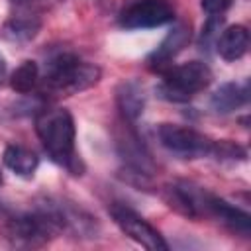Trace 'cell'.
Masks as SVG:
<instances>
[{
	"mask_svg": "<svg viewBox=\"0 0 251 251\" xmlns=\"http://www.w3.org/2000/svg\"><path fill=\"white\" fill-rule=\"evenodd\" d=\"M35 131L49 153V157L69 169L73 175H80L78 159L75 155V122L65 108H45L35 116Z\"/></svg>",
	"mask_w": 251,
	"mask_h": 251,
	"instance_id": "obj_1",
	"label": "cell"
},
{
	"mask_svg": "<svg viewBox=\"0 0 251 251\" xmlns=\"http://www.w3.org/2000/svg\"><path fill=\"white\" fill-rule=\"evenodd\" d=\"M100 76V67L82 63L73 53H61L47 63L41 92H47L51 96H73L98 84Z\"/></svg>",
	"mask_w": 251,
	"mask_h": 251,
	"instance_id": "obj_2",
	"label": "cell"
},
{
	"mask_svg": "<svg viewBox=\"0 0 251 251\" xmlns=\"http://www.w3.org/2000/svg\"><path fill=\"white\" fill-rule=\"evenodd\" d=\"M163 82L157 86L161 98L169 102H188L196 92L204 90L212 82V71L202 61H188L184 65L167 67L161 71Z\"/></svg>",
	"mask_w": 251,
	"mask_h": 251,
	"instance_id": "obj_3",
	"label": "cell"
},
{
	"mask_svg": "<svg viewBox=\"0 0 251 251\" xmlns=\"http://www.w3.org/2000/svg\"><path fill=\"white\" fill-rule=\"evenodd\" d=\"M157 135L163 147H167L169 151L176 155L188 157V159L210 155L212 143H214L212 139L198 133L196 129L176 126V124H161L157 127Z\"/></svg>",
	"mask_w": 251,
	"mask_h": 251,
	"instance_id": "obj_4",
	"label": "cell"
},
{
	"mask_svg": "<svg viewBox=\"0 0 251 251\" xmlns=\"http://www.w3.org/2000/svg\"><path fill=\"white\" fill-rule=\"evenodd\" d=\"M110 214H112L114 222L118 224V227L129 239L139 243L141 247H145L149 251H167L169 249V243L163 239V235L157 231V227H153L147 220H143L133 210H129L122 204H114L110 208Z\"/></svg>",
	"mask_w": 251,
	"mask_h": 251,
	"instance_id": "obj_5",
	"label": "cell"
},
{
	"mask_svg": "<svg viewBox=\"0 0 251 251\" xmlns=\"http://www.w3.org/2000/svg\"><path fill=\"white\" fill-rule=\"evenodd\" d=\"M175 20V8L165 0H141L126 8L120 16V25L126 29H147Z\"/></svg>",
	"mask_w": 251,
	"mask_h": 251,
	"instance_id": "obj_6",
	"label": "cell"
},
{
	"mask_svg": "<svg viewBox=\"0 0 251 251\" xmlns=\"http://www.w3.org/2000/svg\"><path fill=\"white\" fill-rule=\"evenodd\" d=\"M190 37H192V29H190V24H176L165 37L163 41L157 45V49L147 57V63L151 69L155 71H165L167 67H171V61L190 43Z\"/></svg>",
	"mask_w": 251,
	"mask_h": 251,
	"instance_id": "obj_7",
	"label": "cell"
},
{
	"mask_svg": "<svg viewBox=\"0 0 251 251\" xmlns=\"http://www.w3.org/2000/svg\"><path fill=\"white\" fill-rule=\"evenodd\" d=\"M202 212L214 216L218 222H222L224 226H227L235 233L249 235V231H251V218H249L247 212L231 206L224 198H218V196H214L206 190H204V196H202Z\"/></svg>",
	"mask_w": 251,
	"mask_h": 251,
	"instance_id": "obj_8",
	"label": "cell"
},
{
	"mask_svg": "<svg viewBox=\"0 0 251 251\" xmlns=\"http://www.w3.org/2000/svg\"><path fill=\"white\" fill-rule=\"evenodd\" d=\"M116 143H118V151L124 157V161H126L127 167H133L137 171H143V173L153 175L155 165H153V161H151L145 145L139 141V137H137V133L133 129H127L126 127V131L122 135H118V141Z\"/></svg>",
	"mask_w": 251,
	"mask_h": 251,
	"instance_id": "obj_9",
	"label": "cell"
},
{
	"mask_svg": "<svg viewBox=\"0 0 251 251\" xmlns=\"http://www.w3.org/2000/svg\"><path fill=\"white\" fill-rule=\"evenodd\" d=\"M116 100L126 122H135L145 106V94L137 80H124L116 90Z\"/></svg>",
	"mask_w": 251,
	"mask_h": 251,
	"instance_id": "obj_10",
	"label": "cell"
},
{
	"mask_svg": "<svg viewBox=\"0 0 251 251\" xmlns=\"http://www.w3.org/2000/svg\"><path fill=\"white\" fill-rule=\"evenodd\" d=\"M249 33L243 25H229L218 39V53L226 61H237L247 53Z\"/></svg>",
	"mask_w": 251,
	"mask_h": 251,
	"instance_id": "obj_11",
	"label": "cell"
},
{
	"mask_svg": "<svg viewBox=\"0 0 251 251\" xmlns=\"http://www.w3.org/2000/svg\"><path fill=\"white\" fill-rule=\"evenodd\" d=\"M39 27H41L39 16L33 14V12H27V10H22L20 8V12L6 22L4 33H6V37L16 39V41H27V39H31V37L37 35Z\"/></svg>",
	"mask_w": 251,
	"mask_h": 251,
	"instance_id": "obj_12",
	"label": "cell"
},
{
	"mask_svg": "<svg viewBox=\"0 0 251 251\" xmlns=\"http://www.w3.org/2000/svg\"><path fill=\"white\" fill-rule=\"evenodd\" d=\"M247 84H237V82H226L222 84L214 94H212V108L216 112L227 114L233 112L235 108L243 106L247 102Z\"/></svg>",
	"mask_w": 251,
	"mask_h": 251,
	"instance_id": "obj_13",
	"label": "cell"
},
{
	"mask_svg": "<svg viewBox=\"0 0 251 251\" xmlns=\"http://www.w3.org/2000/svg\"><path fill=\"white\" fill-rule=\"evenodd\" d=\"M4 165L16 173L18 176H33L37 165H39V159L33 151L25 149V147H20V145H8L4 149Z\"/></svg>",
	"mask_w": 251,
	"mask_h": 251,
	"instance_id": "obj_14",
	"label": "cell"
},
{
	"mask_svg": "<svg viewBox=\"0 0 251 251\" xmlns=\"http://www.w3.org/2000/svg\"><path fill=\"white\" fill-rule=\"evenodd\" d=\"M39 78V69L35 61H24L10 76V86L12 90L20 92V94H27L35 88Z\"/></svg>",
	"mask_w": 251,
	"mask_h": 251,
	"instance_id": "obj_15",
	"label": "cell"
},
{
	"mask_svg": "<svg viewBox=\"0 0 251 251\" xmlns=\"http://www.w3.org/2000/svg\"><path fill=\"white\" fill-rule=\"evenodd\" d=\"M210 155H214L216 159H231V161H235V159H245V149L239 147L233 141L222 139V141H214L212 143Z\"/></svg>",
	"mask_w": 251,
	"mask_h": 251,
	"instance_id": "obj_16",
	"label": "cell"
},
{
	"mask_svg": "<svg viewBox=\"0 0 251 251\" xmlns=\"http://www.w3.org/2000/svg\"><path fill=\"white\" fill-rule=\"evenodd\" d=\"M118 176H120L124 182H127V184H131V186H137L139 190H141V188H143V190L151 188V175H149V173H143V171H137V169H133V167H127V165H126V169H122Z\"/></svg>",
	"mask_w": 251,
	"mask_h": 251,
	"instance_id": "obj_17",
	"label": "cell"
},
{
	"mask_svg": "<svg viewBox=\"0 0 251 251\" xmlns=\"http://www.w3.org/2000/svg\"><path fill=\"white\" fill-rule=\"evenodd\" d=\"M202 10L210 16H220L224 14L229 6H231V0H202Z\"/></svg>",
	"mask_w": 251,
	"mask_h": 251,
	"instance_id": "obj_18",
	"label": "cell"
},
{
	"mask_svg": "<svg viewBox=\"0 0 251 251\" xmlns=\"http://www.w3.org/2000/svg\"><path fill=\"white\" fill-rule=\"evenodd\" d=\"M6 69H8V65H6V59H4V55L0 53V84H2V80L6 78Z\"/></svg>",
	"mask_w": 251,
	"mask_h": 251,
	"instance_id": "obj_19",
	"label": "cell"
},
{
	"mask_svg": "<svg viewBox=\"0 0 251 251\" xmlns=\"http://www.w3.org/2000/svg\"><path fill=\"white\" fill-rule=\"evenodd\" d=\"M12 2H16L18 6H22V4H25V2H29V0H12Z\"/></svg>",
	"mask_w": 251,
	"mask_h": 251,
	"instance_id": "obj_20",
	"label": "cell"
},
{
	"mask_svg": "<svg viewBox=\"0 0 251 251\" xmlns=\"http://www.w3.org/2000/svg\"><path fill=\"white\" fill-rule=\"evenodd\" d=\"M0 184H2V173H0Z\"/></svg>",
	"mask_w": 251,
	"mask_h": 251,
	"instance_id": "obj_21",
	"label": "cell"
}]
</instances>
